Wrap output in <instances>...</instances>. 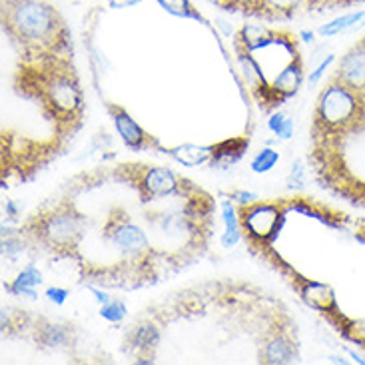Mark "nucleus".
<instances>
[{
	"label": "nucleus",
	"instance_id": "obj_6",
	"mask_svg": "<svg viewBox=\"0 0 365 365\" xmlns=\"http://www.w3.org/2000/svg\"><path fill=\"white\" fill-rule=\"evenodd\" d=\"M78 329L68 322H54L46 316H34L29 339L34 341L38 349L46 351H68L78 344Z\"/></svg>",
	"mask_w": 365,
	"mask_h": 365
},
{
	"label": "nucleus",
	"instance_id": "obj_23",
	"mask_svg": "<svg viewBox=\"0 0 365 365\" xmlns=\"http://www.w3.org/2000/svg\"><path fill=\"white\" fill-rule=\"evenodd\" d=\"M304 184H306V166H304V160H296L287 174V186L302 187Z\"/></svg>",
	"mask_w": 365,
	"mask_h": 365
},
{
	"label": "nucleus",
	"instance_id": "obj_10",
	"mask_svg": "<svg viewBox=\"0 0 365 365\" xmlns=\"http://www.w3.org/2000/svg\"><path fill=\"white\" fill-rule=\"evenodd\" d=\"M302 84H304V60H302V54L297 52L296 56L287 60V64L282 68V72H277L272 86L287 102L299 92Z\"/></svg>",
	"mask_w": 365,
	"mask_h": 365
},
{
	"label": "nucleus",
	"instance_id": "obj_15",
	"mask_svg": "<svg viewBox=\"0 0 365 365\" xmlns=\"http://www.w3.org/2000/svg\"><path fill=\"white\" fill-rule=\"evenodd\" d=\"M365 24V10H354V12H346L337 19L329 20L326 24H322L317 29V34L322 38H331L337 34H346L349 30H356Z\"/></svg>",
	"mask_w": 365,
	"mask_h": 365
},
{
	"label": "nucleus",
	"instance_id": "obj_11",
	"mask_svg": "<svg viewBox=\"0 0 365 365\" xmlns=\"http://www.w3.org/2000/svg\"><path fill=\"white\" fill-rule=\"evenodd\" d=\"M160 339H162V331L160 327L154 324H138L132 326L126 337V349H130L132 354H152L158 347Z\"/></svg>",
	"mask_w": 365,
	"mask_h": 365
},
{
	"label": "nucleus",
	"instance_id": "obj_22",
	"mask_svg": "<svg viewBox=\"0 0 365 365\" xmlns=\"http://www.w3.org/2000/svg\"><path fill=\"white\" fill-rule=\"evenodd\" d=\"M364 0H309L307 10H316V12H324V10H336V9H349L356 6Z\"/></svg>",
	"mask_w": 365,
	"mask_h": 365
},
{
	"label": "nucleus",
	"instance_id": "obj_5",
	"mask_svg": "<svg viewBox=\"0 0 365 365\" xmlns=\"http://www.w3.org/2000/svg\"><path fill=\"white\" fill-rule=\"evenodd\" d=\"M299 359V341H297L296 322L287 314L279 316L272 322L262 334L257 361L264 365H287Z\"/></svg>",
	"mask_w": 365,
	"mask_h": 365
},
{
	"label": "nucleus",
	"instance_id": "obj_8",
	"mask_svg": "<svg viewBox=\"0 0 365 365\" xmlns=\"http://www.w3.org/2000/svg\"><path fill=\"white\" fill-rule=\"evenodd\" d=\"M331 76L341 80L351 90H356L359 96L365 98V38L347 50L341 58L337 60L336 70Z\"/></svg>",
	"mask_w": 365,
	"mask_h": 365
},
{
	"label": "nucleus",
	"instance_id": "obj_1",
	"mask_svg": "<svg viewBox=\"0 0 365 365\" xmlns=\"http://www.w3.org/2000/svg\"><path fill=\"white\" fill-rule=\"evenodd\" d=\"M14 90L38 106L52 124L56 138L68 142L84 124L86 100L74 58L20 62L14 72Z\"/></svg>",
	"mask_w": 365,
	"mask_h": 365
},
{
	"label": "nucleus",
	"instance_id": "obj_2",
	"mask_svg": "<svg viewBox=\"0 0 365 365\" xmlns=\"http://www.w3.org/2000/svg\"><path fill=\"white\" fill-rule=\"evenodd\" d=\"M0 24L20 62L74 58L66 19L46 0H0Z\"/></svg>",
	"mask_w": 365,
	"mask_h": 365
},
{
	"label": "nucleus",
	"instance_id": "obj_3",
	"mask_svg": "<svg viewBox=\"0 0 365 365\" xmlns=\"http://www.w3.org/2000/svg\"><path fill=\"white\" fill-rule=\"evenodd\" d=\"M88 216L80 212L70 196L52 197L34 214H30L19 227L26 244L42 247L60 259H74L80 254V246L88 236Z\"/></svg>",
	"mask_w": 365,
	"mask_h": 365
},
{
	"label": "nucleus",
	"instance_id": "obj_26",
	"mask_svg": "<svg viewBox=\"0 0 365 365\" xmlns=\"http://www.w3.org/2000/svg\"><path fill=\"white\" fill-rule=\"evenodd\" d=\"M230 200H234L237 204H242V206H247V204H254L257 202V196L254 192H246V190H236V192H232L230 194Z\"/></svg>",
	"mask_w": 365,
	"mask_h": 365
},
{
	"label": "nucleus",
	"instance_id": "obj_29",
	"mask_svg": "<svg viewBox=\"0 0 365 365\" xmlns=\"http://www.w3.org/2000/svg\"><path fill=\"white\" fill-rule=\"evenodd\" d=\"M304 38H306V42H312L314 34H312V32H304Z\"/></svg>",
	"mask_w": 365,
	"mask_h": 365
},
{
	"label": "nucleus",
	"instance_id": "obj_12",
	"mask_svg": "<svg viewBox=\"0 0 365 365\" xmlns=\"http://www.w3.org/2000/svg\"><path fill=\"white\" fill-rule=\"evenodd\" d=\"M44 277H42V272L34 264H29V266L22 267L16 279H12L9 284H4V289L9 292L10 296H20V297H30V299H36L38 297V292L36 287L42 286Z\"/></svg>",
	"mask_w": 365,
	"mask_h": 365
},
{
	"label": "nucleus",
	"instance_id": "obj_28",
	"mask_svg": "<svg viewBox=\"0 0 365 365\" xmlns=\"http://www.w3.org/2000/svg\"><path fill=\"white\" fill-rule=\"evenodd\" d=\"M4 210H6V216H9L10 220H14V217L19 216V207H16V204H14L12 200L6 202V207H4Z\"/></svg>",
	"mask_w": 365,
	"mask_h": 365
},
{
	"label": "nucleus",
	"instance_id": "obj_18",
	"mask_svg": "<svg viewBox=\"0 0 365 365\" xmlns=\"http://www.w3.org/2000/svg\"><path fill=\"white\" fill-rule=\"evenodd\" d=\"M277 162H279V152L277 150L262 148L254 156L250 168H252V172H256V174H267V172H272V170L276 168Z\"/></svg>",
	"mask_w": 365,
	"mask_h": 365
},
{
	"label": "nucleus",
	"instance_id": "obj_19",
	"mask_svg": "<svg viewBox=\"0 0 365 365\" xmlns=\"http://www.w3.org/2000/svg\"><path fill=\"white\" fill-rule=\"evenodd\" d=\"M267 128L274 132L277 138L289 140L294 136V120L286 116L284 112H272V116L267 120Z\"/></svg>",
	"mask_w": 365,
	"mask_h": 365
},
{
	"label": "nucleus",
	"instance_id": "obj_21",
	"mask_svg": "<svg viewBox=\"0 0 365 365\" xmlns=\"http://www.w3.org/2000/svg\"><path fill=\"white\" fill-rule=\"evenodd\" d=\"M162 9L168 10L174 16H182V19H197V12L192 6L190 0H158Z\"/></svg>",
	"mask_w": 365,
	"mask_h": 365
},
{
	"label": "nucleus",
	"instance_id": "obj_20",
	"mask_svg": "<svg viewBox=\"0 0 365 365\" xmlns=\"http://www.w3.org/2000/svg\"><path fill=\"white\" fill-rule=\"evenodd\" d=\"M126 316H128V307L120 297H112L108 304L100 306V317L110 324H120Z\"/></svg>",
	"mask_w": 365,
	"mask_h": 365
},
{
	"label": "nucleus",
	"instance_id": "obj_24",
	"mask_svg": "<svg viewBox=\"0 0 365 365\" xmlns=\"http://www.w3.org/2000/svg\"><path fill=\"white\" fill-rule=\"evenodd\" d=\"M44 296L48 297L52 304H56V306H64L66 304V299L70 297V292L66 287L62 286H52L46 289V294Z\"/></svg>",
	"mask_w": 365,
	"mask_h": 365
},
{
	"label": "nucleus",
	"instance_id": "obj_14",
	"mask_svg": "<svg viewBox=\"0 0 365 365\" xmlns=\"http://www.w3.org/2000/svg\"><path fill=\"white\" fill-rule=\"evenodd\" d=\"M299 294L306 299L307 306L316 307L322 314H326L329 309H336V299H334V294L331 289L324 284H317V282H309V279H304V286L299 287Z\"/></svg>",
	"mask_w": 365,
	"mask_h": 365
},
{
	"label": "nucleus",
	"instance_id": "obj_17",
	"mask_svg": "<svg viewBox=\"0 0 365 365\" xmlns=\"http://www.w3.org/2000/svg\"><path fill=\"white\" fill-rule=\"evenodd\" d=\"M222 217L226 222V232L222 234V246L230 250L234 247L242 240V220L236 214V207H234V200H224L222 202Z\"/></svg>",
	"mask_w": 365,
	"mask_h": 365
},
{
	"label": "nucleus",
	"instance_id": "obj_7",
	"mask_svg": "<svg viewBox=\"0 0 365 365\" xmlns=\"http://www.w3.org/2000/svg\"><path fill=\"white\" fill-rule=\"evenodd\" d=\"M110 118L114 122V128L118 132L120 140L124 142V146L132 152H146V150L156 148L160 152H164L166 148H162L160 140L156 136H152L150 132L140 126L136 120L128 114V110L122 108L120 104L108 102L106 104Z\"/></svg>",
	"mask_w": 365,
	"mask_h": 365
},
{
	"label": "nucleus",
	"instance_id": "obj_27",
	"mask_svg": "<svg viewBox=\"0 0 365 365\" xmlns=\"http://www.w3.org/2000/svg\"><path fill=\"white\" fill-rule=\"evenodd\" d=\"M112 9H124V6H132V4H138L140 0H108Z\"/></svg>",
	"mask_w": 365,
	"mask_h": 365
},
{
	"label": "nucleus",
	"instance_id": "obj_4",
	"mask_svg": "<svg viewBox=\"0 0 365 365\" xmlns=\"http://www.w3.org/2000/svg\"><path fill=\"white\" fill-rule=\"evenodd\" d=\"M365 132V98L336 76L319 92L312 116V150H341Z\"/></svg>",
	"mask_w": 365,
	"mask_h": 365
},
{
	"label": "nucleus",
	"instance_id": "obj_13",
	"mask_svg": "<svg viewBox=\"0 0 365 365\" xmlns=\"http://www.w3.org/2000/svg\"><path fill=\"white\" fill-rule=\"evenodd\" d=\"M34 316L29 309H19V307H2L0 314V327L2 336L6 337H29L30 327H32Z\"/></svg>",
	"mask_w": 365,
	"mask_h": 365
},
{
	"label": "nucleus",
	"instance_id": "obj_25",
	"mask_svg": "<svg viewBox=\"0 0 365 365\" xmlns=\"http://www.w3.org/2000/svg\"><path fill=\"white\" fill-rule=\"evenodd\" d=\"M334 62H336V56H334V54H327V58L322 60V62H319V66H317L314 72H309V76H307L309 84H317V82L322 80V76H324V74L327 72V68H329Z\"/></svg>",
	"mask_w": 365,
	"mask_h": 365
},
{
	"label": "nucleus",
	"instance_id": "obj_16",
	"mask_svg": "<svg viewBox=\"0 0 365 365\" xmlns=\"http://www.w3.org/2000/svg\"><path fill=\"white\" fill-rule=\"evenodd\" d=\"M164 154H168L172 158L180 162L186 168H194L204 162H210L212 158V146H196V144H184L178 148H166Z\"/></svg>",
	"mask_w": 365,
	"mask_h": 365
},
{
	"label": "nucleus",
	"instance_id": "obj_9",
	"mask_svg": "<svg viewBox=\"0 0 365 365\" xmlns=\"http://www.w3.org/2000/svg\"><path fill=\"white\" fill-rule=\"evenodd\" d=\"M247 148H250V138L247 136L222 140V142L212 146V158H210L207 164L216 170H227L246 156Z\"/></svg>",
	"mask_w": 365,
	"mask_h": 365
}]
</instances>
